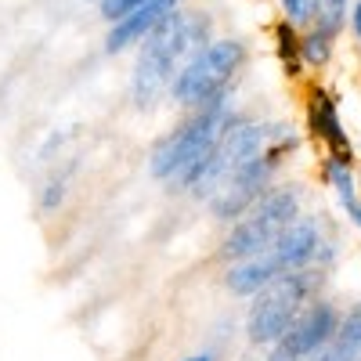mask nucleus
Here are the masks:
<instances>
[{
  "label": "nucleus",
  "mask_w": 361,
  "mask_h": 361,
  "mask_svg": "<svg viewBox=\"0 0 361 361\" xmlns=\"http://www.w3.org/2000/svg\"><path fill=\"white\" fill-rule=\"evenodd\" d=\"M214 33V22L206 11H170L152 33L137 44V62L130 76V102L137 109H152L166 90L173 87V76L195 51H202Z\"/></svg>",
  "instance_id": "f257e3e1"
},
{
  "label": "nucleus",
  "mask_w": 361,
  "mask_h": 361,
  "mask_svg": "<svg viewBox=\"0 0 361 361\" xmlns=\"http://www.w3.org/2000/svg\"><path fill=\"white\" fill-rule=\"evenodd\" d=\"M235 119L238 116L231 112L228 94L199 105V112L188 119L185 127H177L170 137H163L152 148V156H148V170H152V177L166 180V185H173V188H192Z\"/></svg>",
  "instance_id": "f03ea898"
},
{
  "label": "nucleus",
  "mask_w": 361,
  "mask_h": 361,
  "mask_svg": "<svg viewBox=\"0 0 361 361\" xmlns=\"http://www.w3.org/2000/svg\"><path fill=\"white\" fill-rule=\"evenodd\" d=\"M322 250H325L322 224L311 221V217H296L264 253L231 264V271H228V289L238 293V296H257L271 279L286 275V271L311 267V264L322 257Z\"/></svg>",
  "instance_id": "7ed1b4c3"
},
{
  "label": "nucleus",
  "mask_w": 361,
  "mask_h": 361,
  "mask_svg": "<svg viewBox=\"0 0 361 361\" xmlns=\"http://www.w3.org/2000/svg\"><path fill=\"white\" fill-rule=\"evenodd\" d=\"M314 289H318V275L307 267L300 271H286V275L271 279L246 314V336L250 343H260V347H271L275 340H282L289 333V325L304 314L311 304H314Z\"/></svg>",
  "instance_id": "20e7f679"
},
{
  "label": "nucleus",
  "mask_w": 361,
  "mask_h": 361,
  "mask_svg": "<svg viewBox=\"0 0 361 361\" xmlns=\"http://www.w3.org/2000/svg\"><path fill=\"white\" fill-rule=\"evenodd\" d=\"M243 66H246V44L235 40V37H214L202 51H195L188 62L180 66V73L173 76L170 94L185 109H199L206 102L228 94L235 73Z\"/></svg>",
  "instance_id": "39448f33"
},
{
  "label": "nucleus",
  "mask_w": 361,
  "mask_h": 361,
  "mask_svg": "<svg viewBox=\"0 0 361 361\" xmlns=\"http://www.w3.org/2000/svg\"><path fill=\"white\" fill-rule=\"evenodd\" d=\"M293 134H286V127H267V123H257V119H235V123L228 127V134L221 137L217 145V152L209 156L206 170L199 173V180L192 185L195 195H214L224 180L235 173V170H243L246 163H253L257 156L271 152V148H293Z\"/></svg>",
  "instance_id": "423d86ee"
},
{
  "label": "nucleus",
  "mask_w": 361,
  "mask_h": 361,
  "mask_svg": "<svg viewBox=\"0 0 361 361\" xmlns=\"http://www.w3.org/2000/svg\"><path fill=\"white\" fill-rule=\"evenodd\" d=\"M300 217V188L282 185V188H271L250 214L231 228V235L224 238L221 253L235 264V260H250L257 253H264L275 238Z\"/></svg>",
  "instance_id": "0eeeda50"
},
{
  "label": "nucleus",
  "mask_w": 361,
  "mask_h": 361,
  "mask_svg": "<svg viewBox=\"0 0 361 361\" xmlns=\"http://www.w3.org/2000/svg\"><path fill=\"white\" fill-rule=\"evenodd\" d=\"M279 156H282V148H271V152L246 163L243 170H235L224 185L209 195V214H214L217 221L246 217L250 209L271 192V177H275V170H279Z\"/></svg>",
  "instance_id": "6e6552de"
},
{
  "label": "nucleus",
  "mask_w": 361,
  "mask_h": 361,
  "mask_svg": "<svg viewBox=\"0 0 361 361\" xmlns=\"http://www.w3.org/2000/svg\"><path fill=\"white\" fill-rule=\"evenodd\" d=\"M340 318L343 314L336 311V304H329V300H314V304L289 325V333L271 343L267 361H314L329 347V340L336 336Z\"/></svg>",
  "instance_id": "1a4fd4ad"
},
{
  "label": "nucleus",
  "mask_w": 361,
  "mask_h": 361,
  "mask_svg": "<svg viewBox=\"0 0 361 361\" xmlns=\"http://www.w3.org/2000/svg\"><path fill=\"white\" fill-rule=\"evenodd\" d=\"M185 0H148V4H141V8H134L130 15H123V18H116V22H109V33H105V51L109 54H123V51H130V47H137L152 29L170 15V11H177Z\"/></svg>",
  "instance_id": "9d476101"
},
{
  "label": "nucleus",
  "mask_w": 361,
  "mask_h": 361,
  "mask_svg": "<svg viewBox=\"0 0 361 361\" xmlns=\"http://www.w3.org/2000/svg\"><path fill=\"white\" fill-rule=\"evenodd\" d=\"M307 123H311V134L329 148V156H347L350 159V141H347V130H343V119H340V105L329 90L314 87L311 98H307Z\"/></svg>",
  "instance_id": "9b49d317"
},
{
  "label": "nucleus",
  "mask_w": 361,
  "mask_h": 361,
  "mask_svg": "<svg viewBox=\"0 0 361 361\" xmlns=\"http://www.w3.org/2000/svg\"><path fill=\"white\" fill-rule=\"evenodd\" d=\"M314 361H361V304H354L340 318L336 336L329 340V347Z\"/></svg>",
  "instance_id": "f8f14e48"
},
{
  "label": "nucleus",
  "mask_w": 361,
  "mask_h": 361,
  "mask_svg": "<svg viewBox=\"0 0 361 361\" xmlns=\"http://www.w3.org/2000/svg\"><path fill=\"white\" fill-rule=\"evenodd\" d=\"M271 37H275V51H279V62L289 76H300V69H304V54H300V29L286 18L275 22V29H271Z\"/></svg>",
  "instance_id": "ddd939ff"
},
{
  "label": "nucleus",
  "mask_w": 361,
  "mask_h": 361,
  "mask_svg": "<svg viewBox=\"0 0 361 361\" xmlns=\"http://www.w3.org/2000/svg\"><path fill=\"white\" fill-rule=\"evenodd\" d=\"M311 8H314V29L325 37H340L347 22H350V0H311Z\"/></svg>",
  "instance_id": "4468645a"
},
{
  "label": "nucleus",
  "mask_w": 361,
  "mask_h": 361,
  "mask_svg": "<svg viewBox=\"0 0 361 361\" xmlns=\"http://www.w3.org/2000/svg\"><path fill=\"white\" fill-rule=\"evenodd\" d=\"M325 180L333 185V192L340 195V202L357 199V177H354L347 156H329V159H325Z\"/></svg>",
  "instance_id": "2eb2a0df"
},
{
  "label": "nucleus",
  "mask_w": 361,
  "mask_h": 361,
  "mask_svg": "<svg viewBox=\"0 0 361 361\" xmlns=\"http://www.w3.org/2000/svg\"><path fill=\"white\" fill-rule=\"evenodd\" d=\"M333 37L318 33V29H304V37H300V54H304V66L311 69H325L329 62H333Z\"/></svg>",
  "instance_id": "dca6fc26"
},
{
  "label": "nucleus",
  "mask_w": 361,
  "mask_h": 361,
  "mask_svg": "<svg viewBox=\"0 0 361 361\" xmlns=\"http://www.w3.org/2000/svg\"><path fill=\"white\" fill-rule=\"evenodd\" d=\"M279 8H282V18L293 22L296 29H311V22H314L311 0H279Z\"/></svg>",
  "instance_id": "f3484780"
},
{
  "label": "nucleus",
  "mask_w": 361,
  "mask_h": 361,
  "mask_svg": "<svg viewBox=\"0 0 361 361\" xmlns=\"http://www.w3.org/2000/svg\"><path fill=\"white\" fill-rule=\"evenodd\" d=\"M141 4H148V0H98V11H102L105 22H116V18L130 15V11L141 8Z\"/></svg>",
  "instance_id": "a211bd4d"
},
{
  "label": "nucleus",
  "mask_w": 361,
  "mask_h": 361,
  "mask_svg": "<svg viewBox=\"0 0 361 361\" xmlns=\"http://www.w3.org/2000/svg\"><path fill=\"white\" fill-rule=\"evenodd\" d=\"M350 33L361 44V0H354V4H350Z\"/></svg>",
  "instance_id": "6ab92c4d"
},
{
  "label": "nucleus",
  "mask_w": 361,
  "mask_h": 361,
  "mask_svg": "<svg viewBox=\"0 0 361 361\" xmlns=\"http://www.w3.org/2000/svg\"><path fill=\"white\" fill-rule=\"evenodd\" d=\"M343 209H347V217L354 221V228H361V202L350 199V202H343Z\"/></svg>",
  "instance_id": "aec40b11"
},
{
  "label": "nucleus",
  "mask_w": 361,
  "mask_h": 361,
  "mask_svg": "<svg viewBox=\"0 0 361 361\" xmlns=\"http://www.w3.org/2000/svg\"><path fill=\"white\" fill-rule=\"evenodd\" d=\"M185 361H214L209 354H192V357H185Z\"/></svg>",
  "instance_id": "412c9836"
},
{
  "label": "nucleus",
  "mask_w": 361,
  "mask_h": 361,
  "mask_svg": "<svg viewBox=\"0 0 361 361\" xmlns=\"http://www.w3.org/2000/svg\"><path fill=\"white\" fill-rule=\"evenodd\" d=\"M357 188H361V170H357Z\"/></svg>",
  "instance_id": "4be33fe9"
},
{
  "label": "nucleus",
  "mask_w": 361,
  "mask_h": 361,
  "mask_svg": "<svg viewBox=\"0 0 361 361\" xmlns=\"http://www.w3.org/2000/svg\"><path fill=\"white\" fill-rule=\"evenodd\" d=\"M94 4H98V0H94Z\"/></svg>",
  "instance_id": "5701e85b"
}]
</instances>
